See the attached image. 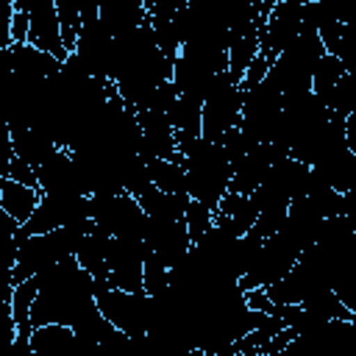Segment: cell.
I'll use <instances>...</instances> for the list:
<instances>
[{
    "instance_id": "1",
    "label": "cell",
    "mask_w": 356,
    "mask_h": 356,
    "mask_svg": "<svg viewBox=\"0 0 356 356\" xmlns=\"http://www.w3.org/2000/svg\"><path fill=\"white\" fill-rule=\"evenodd\" d=\"M92 309H97L95 292H92V275L78 264L75 256H67L36 273V298L31 306V325L64 323L72 328Z\"/></svg>"
},
{
    "instance_id": "2",
    "label": "cell",
    "mask_w": 356,
    "mask_h": 356,
    "mask_svg": "<svg viewBox=\"0 0 356 356\" xmlns=\"http://www.w3.org/2000/svg\"><path fill=\"white\" fill-rule=\"evenodd\" d=\"M178 156L186 170V195L214 211L222 195L228 192V181H231V164L222 145L195 136L178 147Z\"/></svg>"
},
{
    "instance_id": "3",
    "label": "cell",
    "mask_w": 356,
    "mask_h": 356,
    "mask_svg": "<svg viewBox=\"0 0 356 356\" xmlns=\"http://www.w3.org/2000/svg\"><path fill=\"white\" fill-rule=\"evenodd\" d=\"M323 53H325V47L317 39V33L303 31L273 58L264 78L281 92V97L312 92V72H314Z\"/></svg>"
},
{
    "instance_id": "4",
    "label": "cell",
    "mask_w": 356,
    "mask_h": 356,
    "mask_svg": "<svg viewBox=\"0 0 356 356\" xmlns=\"http://www.w3.org/2000/svg\"><path fill=\"white\" fill-rule=\"evenodd\" d=\"M92 292H95V303H97L100 314L114 328L128 334L134 342H145L147 320H150V295L117 289L106 278L103 281H92Z\"/></svg>"
},
{
    "instance_id": "5",
    "label": "cell",
    "mask_w": 356,
    "mask_h": 356,
    "mask_svg": "<svg viewBox=\"0 0 356 356\" xmlns=\"http://www.w3.org/2000/svg\"><path fill=\"white\" fill-rule=\"evenodd\" d=\"M239 111H242V89L239 83L222 70L214 75L203 108H200V136L209 142H220L225 131L239 125Z\"/></svg>"
},
{
    "instance_id": "6",
    "label": "cell",
    "mask_w": 356,
    "mask_h": 356,
    "mask_svg": "<svg viewBox=\"0 0 356 356\" xmlns=\"http://www.w3.org/2000/svg\"><path fill=\"white\" fill-rule=\"evenodd\" d=\"M92 222L108 236H142L147 214L131 192H95L89 195Z\"/></svg>"
},
{
    "instance_id": "7",
    "label": "cell",
    "mask_w": 356,
    "mask_h": 356,
    "mask_svg": "<svg viewBox=\"0 0 356 356\" xmlns=\"http://www.w3.org/2000/svg\"><path fill=\"white\" fill-rule=\"evenodd\" d=\"M92 217V203L89 195L83 192H42L33 214L17 228V242L28 234H44L78 220Z\"/></svg>"
},
{
    "instance_id": "8",
    "label": "cell",
    "mask_w": 356,
    "mask_h": 356,
    "mask_svg": "<svg viewBox=\"0 0 356 356\" xmlns=\"http://www.w3.org/2000/svg\"><path fill=\"white\" fill-rule=\"evenodd\" d=\"M281 111V92L261 78L256 86L242 92V111H239V128L253 142H270L275 120Z\"/></svg>"
},
{
    "instance_id": "9",
    "label": "cell",
    "mask_w": 356,
    "mask_h": 356,
    "mask_svg": "<svg viewBox=\"0 0 356 356\" xmlns=\"http://www.w3.org/2000/svg\"><path fill=\"white\" fill-rule=\"evenodd\" d=\"M142 261H145V239L142 236H111L106 248V281L125 292L142 289Z\"/></svg>"
},
{
    "instance_id": "10",
    "label": "cell",
    "mask_w": 356,
    "mask_h": 356,
    "mask_svg": "<svg viewBox=\"0 0 356 356\" xmlns=\"http://www.w3.org/2000/svg\"><path fill=\"white\" fill-rule=\"evenodd\" d=\"M70 53H75L95 78H114V33L100 17L81 22Z\"/></svg>"
},
{
    "instance_id": "11",
    "label": "cell",
    "mask_w": 356,
    "mask_h": 356,
    "mask_svg": "<svg viewBox=\"0 0 356 356\" xmlns=\"http://www.w3.org/2000/svg\"><path fill=\"white\" fill-rule=\"evenodd\" d=\"M142 239L147 253H153L167 270L175 267L192 248L184 217H147Z\"/></svg>"
},
{
    "instance_id": "12",
    "label": "cell",
    "mask_w": 356,
    "mask_h": 356,
    "mask_svg": "<svg viewBox=\"0 0 356 356\" xmlns=\"http://www.w3.org/2000/svg\"><path fill=\"white\" fill-rule=\"evenodd\" d=\"M300 8L303 3L298 0H278L259 25V56H264L270 64L300 33Z\"/></svg>"
},
{
    "instance_id": "13",
    "label": "cell",
    "mask_w": 356,
    "mask_h": 356,
    "mask_svg": "<svg viewBox=\"0 0 356 356\" xmlns=\"http://www.w3.org/2000/svg\"><path fill=\"white\" fill-rule=\"evenodd\" d=\"M58 58L28 44V42H14L11 44V78L22 89H42L47 78L58 72Z\"/></svg>"
},
{
    "instance_id": "14",
    "label": "cell",
    "mask_w": 356,
    "mask_h": 356,
    "mask_svg": "<svg viewBox=\"0 0 356 356\" xmlns=\"http://www.w3.org/2000/svg\"><path fill=\"white\" fill-rule=\"evenodd\" d=\"M259 14L253 11V6L236 19L228 25V67L225 72L239 83L245 67L253 61V56L259 53Z\"/></svg>"
},
{
    "instance_id": "15",
    "label": "cell",
    "mask_w": 356,
    "mask_h": 356,
    "mask_svg": "<svg viewBox=\"0 0 356 356\" xmlns=\"http://www.w3.org/2000/svg\"><path fill=\"white\" fill-rule=\"evenodd\" d=\"M25 42L56 56L58 61L67 58L70 50L61 42V28H58L53 0H31L28 3V36H25Z\"/></svg>"
},
{
    "instance_id": "16",
    "label": "cell",
    "mask_w": 356,
    "mask_h": 356,
    "mask_svg": "<svg viewBox=\"0 0 356 356\" xmlns=\"http://www.w3.org/2000/svg\"><path fill=\"white\" fill-rule=\"evenodd\" d=\"M33 172H36L39 192H83L86 195L78 164L67 147H56Z\"/></svg>"
},
{
    "instance_id": "17",
    "label": "cell",
    "mask_w": 356,
    "mask_h": 356,
    "mask_svg": "<svg viewBox=\"0 0 356 356\" xmlns=\"http://www.w3.org/2000/svg\"><path fill=\"white\" fill-rule=\"evenodd\" d=\"M136 122L142 131V159H178V145H175V131L170 125V117L161 111L139 108Z\"/></svg>"
},
{
    "instance_id": "18",
    "label": "cell",
    "mask_w": 356,
    "mask_h": 356,
    "mask_svg": "<svg viewBox=\"0 0 356 356\" xmlns=\"http://www.w3.org/2000/svg\"><path fill=\"white\" fill-rule=\"evenodd\" d=\"M278 159H281V153H278L270 142H256L245 156H239V159L231 164L228 189H231V192H239V195H250V192L261 184V178H264V172L270 170V164L278 161Z\"/></svg>"
},
{
    "instance_id": "19",
    "label": "cell",
    "mask_w": 356,
    "mask_h": 356,
    "mask_svg": "<svg viewBox=\"0 0 356 356\" xmlns=\"http://www.w3.org/2000/svg\"><path fill=\"white\" fill-rule=\"evenodd\" d=\"M97 17L111 28L114 36H122L147 19V8L142 0H97Z\"/></svg>"
},
{
    "instance_id": "20",
    "label": "cell",
    "mask_w": 356,
    "mask_h": 356,
    "mask_svg": "<svg viewBox=\"0 0 356 356\" xmlns=\"http://www.w3.org/2000/svg\"><path fill=\"white\" fill-rule=\"evenodd\" d=\"M11 145H14V156H19L33 170L58 147L50 134H44L42 128H33V125H17V128H11Z\"/></svg>"
},
{
    "instance_id": "21",
    "label": "cell",
    "mask_w": 356,
    "mask_h": 356,
    "mask_svg": "<svg viewBox=\"0 0 356 356\" xmlns=\"http://www.w3.org/2000/svg\"><path fill=\"white\" fill-rule=\"evenodd\" d=\"M108 234H103L100 228L92 225V231L83 234V239L78 242V250H75V259L78 264L92 275V281H103L108 275V267H106V248H108Z\"/></svg>"
},
{
    "instance_id": "22",
    "label": "cell",
    "mask_w": 356,
    "mask_h": 356,
    "mask_svg": "<svg viewBox=\"0 0 356 356\" xmlns=\"http://www.w3.org/2000/svg\"><path fill=\"white\" fill-rule=\"evenodd\" d=\"M39 186H28V184H19L14 178H3V195H0V203H3V211L8 217H14L19 225L33 214L36 203H39Z\"/></svg>"
},
{
    "instance_id": "23",
    "label": "cell",
    "mask_w": 356,
    "mask_h": 356,
    "mask_svg": "<svg viewBox=\"0 0 356 356\" xmlns=\"http://www.w3.org/2000/svg\"><path fill=\"white\" fill-rule=\"evenodd\" d=\"M75 331L64 323H42L33 325L31 337H28V353H58L67 348H75Z\"/></svg>"
},
{
    "instance_id": "24",
    "label": "cell",
    "mask_w": 356,
    "mask_h": 356,
    "mask_svg": "<svg viewBox=\"0 0 356 356\" xmlns=\"http://www.w3.org/2000/svg\"><path fill=\"white\" fill-rule=\"evenodd\" d=\"M147 175L153 186L164 192L186 195V170H184L181 156L178 159H147Z\"/></svg>"
},
{
    "instance_id": "25",
    "label": "cell",
    "mask_w": 356,
    "mask_h": 356,
    "mask_svg": "<svg viewBox=\"0 0 356 356\" xmlns=\"http://www.w3.org/2000/svg\"><path fill=\"white\" fill-rule=\"evenodd\" d=\"M345 72H348V70L342 67V61H339L337 56L323 53L320 61H317V67H314V72H312V95L325 106L328 97H331V92H334V86H337V81H339Z\"/></svg>"
},
{
    "instance_id": "26",
    "label": "cell",
    "mask_w": 356,
    "mask_h": 356,
    "mask_svg": "<svg viewBox=\"0 0 356 356\" xmlns=\"http://www.w3.org/2000/svg\"><path fill=\"white\" fill-rule=\"evenodd\" d=\"M325 108L334 111V114H339V117H348L356 108V81H353V72H345L337 81V86H334Z\"/></svg>"
},
{
    "instance_id": "27",
    "label": "cell",
    "mask_w": 356,
    "mask_h": 356,
    "mask_svg": "<svg viewBox=\"0 0 356 356\" xmlns=\"http://www.w3.org/2000/svg\"><path fill=\"white\" fill-rule=\"evenodd\" d=\"M184 222H186L189 239L197 242V239L214 225V211H211L209 206H203L200 200H192V197H189V203H186V209H184Z\"/></svg>"
},
{
    "instance_id": "28",
    "label": "cell",
    "mask_w": 356,
    "mask_h": 356,
    "mask_svg": "<svg viewBox=\"0 0 356 356\" xmlns=\"http://www.w3.org/2000/svg\"><path fill=\"white\" fill-rule=\"evenodd\" d=\"M14 159V145H11V128L8 122L0 117V175H8V164Z\"/></svg>"
},
{
    "instance_id": "29",
    "label": "cell",
    "mask_w": 356,
    "mask_h": 356,
    "mask_svg": "<svg viewBox=\"0 0 356 356\" xmlns=\"http://www.w3.org/2000/svg\"><path fill=\"white\" fill-rule=\"evenodd\" d=\"M6 178H14V181L28 184V186H36V172H33V167L25 164L19 156L11 159V164H8V175H6Z\"/></svg>"
},
{
    "instance_id": "30",
    "label": "cell",
    "mask_w": 356,
    "mask_h": 356,
    "mask_svg": "<svg viewBox=\"0 0 356 356\" xmlns=\"http://www.w3.org/2000/svg\"><path fill=\"white\" fill-rule=\"evenodd\" d=\"M11 14H14V6L6 3L0 8V50H8L14 44V39H11Z\"/></svg>"
},
{
    "instance_id": "31",
    "label": "cell",
    "mask_w": 356,
    "mask_h": 356,
    "mask_svg": "<svg viewBox=\"0 0 356 356\" xmlns=\"http://www.w3.org/2000/svg\"><path fill=\"white\" fill-rule=\"evenodd\" d=\"M25 36H28V11H14L11 14V39L25 42Z\"/></svg>"
},
{
    "instance_id": "32",
    "label": "cell",
    "mask_w": 356,
    "mask_h": 356,
    "mask_svg": "<svg viewBox=\"0 0 356 356\" xmlns=\"http://www.w3.org/2000/svg\"><path fill=\"white\" fill-rule=\"evenodd\" d=\"M0 195H3V175H0ZM0 214H3V203H0Z\"/></svg>"
},
{
    "instance_id": "33",
    "label": "cell",
    "mask_w": 356,
    "mask_h": 356,
    "mask_svg": "<svg viewBox=\"0 0 356 356\" xmlns=\"http://www.w3.org/2000/svg\"><path fill=\"white\" fill-rule=\"evenodd\" d=\"M298 3H306V0H298Z\"/></svg>"
}]
</instances>
